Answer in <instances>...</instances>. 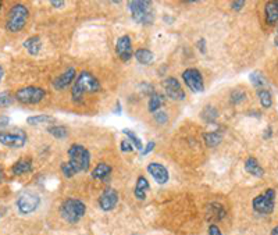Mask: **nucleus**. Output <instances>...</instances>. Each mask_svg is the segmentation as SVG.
I'll use <instances>...</instances> for the list:
<instances>
[{"instance_id": "obj_1", "label": "nucleus", "mask_w": 278, "mask_h": 235, "mask_svg": "<svg viewBox=\"0 0 278 235\" xmlns=\"http://www.w3.org/2000/svg\"><path fill=\"white\" fill-rule=\"evenodd\" d=\"M99 90H100V82L97 81V78L88 71H82L79 75H77V79L73 85L71 98L75 103H81L84 102L85 93H93Z\"/></svg>"}, {"instance_id": "obj_2", "label": "nucleus", "mask_w": 278, "mask_h": 235, "mask_svg": "<svg viewBox=\"0 0 278 235\" xmlns=\"http://www.w3.org/2000/svg\"><path fill=\"white\" fill-rule=\"evenodd\" d=\"M85 212H87L85 203L75 198H68L60 206V215L70 224L78 223L85 216Z\"/></svg>"}, {"instance_id": "obj_3", "label": "nucleus", "mask_w": 278, "mask_h": 235, "mask_svg": "<svg viewBox=\"0 0 278 235\" xmlns=\"http://www.w3.org/2000/svg\"><path fill=\"white\" fill-rule=\"evenodd\" d=\"M128 10L131 13V17L138 24H152L154 20V11L150 1L146 0H132L128 3Z\"/></svg>"}, {"instance_id": "obj_4", "label": "nucleus", "mask_w": 278, "mask_h": 235, "mask_svg": "<svg viewBox=\"0 0 278 235\" xmlns=\"http://www.w3.org/2000/svg\"><path fill=\"white\" fill-rule=\"evenodd\" d=\"M29 18V10L24 4H14L9 11L7 21H6V30L9 32H19L25 27Z\"/></svg>"}, {"instance_id": "obj_5", "label": "nucleus", "mask_w": 278, "mask_h": 235, "mask_svg": "<svg viewBox=\"0 0 278 235\" xmlns=\"http://www.w3.org/2000/svg\"><path fill=\"white\" fill-rule=\"evenodd\" d=\"M68 163L77 170V173L88 171L91 166V153L82 145H73L68 149Z\"/></svg>"}, {"instance_id": "obj_6", "label": "nucleus", "mask_w": 278, "mask_h": 235, "mask_svg": "<svg viewBox=\"0 0 278 235\" xmlns=\"http://www.w3.org/2000/svg\"><path fill=\"white\" fill-rule=\"evenodd\" d=\"M252 206L259 215H271L276 207V191L270 188L266 192L258 195L252 200Z\"/></svg>"}, {"instance_id": "obj_7", "label": "nucleus", "mask_w": 278, "mask_h": 235, "mask_svg": "<svg viewBox=\"0 0 278 235\" xmlns=\"http://www.w3.org/2000/svg\"><path fill=\"white\" fill-rule=\"evenodd\" d=\"M46 96V90L39 87H24L16 92V99L22 105H38Z\"/></svg>"}, {"instance_id": "obj_8", "label": "nucleus", "mask_w": 278, "mask_h": 235, "mask_svg": "<svg viewBox=\"0 0 278 235\" xmlns=\"http://www.w3.org/2000/svg\"><path fill=\"white\" fill-rule=\"evenodd\" d=\"M28 141V135L22 129H13V131H0V144L7 147L19 149Z\"/></svg>"}, {"instance_id": "obj_9", "label": "nucleus", "mask_w": 278, "mask_h": 235, "mask_svg": "<svg viewBox=\"0 0 278 235\" xmlns=\"http://www.w3.org/2000/svg\"><path fill=\"white\" fill-rule=\"evenodd\" d=\"M17 209L19 213L22 215H29L34 213L40 205V196L32 191H27L24 194H21L17 199Z\"/></svg>"}, {"instance_id": "obj_10", "label": "nucleus", "mask_w": 278, "mask_h": 235, "mask_svg": "<svg viewBox=\"0 0 278 235\" xmlns=\"http://www.w3.org/2000/svg\"><path fill=\"white\" fill-rule=\"evenodd\" d=\"M183 78L185 85L191 89L192 92L198 93V92H203L204 89V82H203V77H202L201 71L196 69H186L183 72Z\"/></svg>"}, {"instance_id": "obj_11", "label": "nucleus", "mask_w": 278, "mask_h": 235, "mask_svg": "<svg viewBox=\"0 0 278 235\" xmlns=\"http://www.w3.org/2000/svg\"><path fill=\"white\" fill-rule=\"evenodd\" d=\"M115 54L118 56V59L121 61H130L131 57L134 56L132 52V43H131V38L128 35H123L117 39L115 43Z\"/></svg>"}, {"instance_id": "obj_12", "label": "nucleus", "mask_w": 278, "mask_h": 235, "mask_svg": "<svg viewBox=\"0 0 278 235\" xmlns=\"http://www.w3.org/2000/svg\"><path fill=\"white\" fill-rule=\"evenodd\" d=\"M163 87L164 90H166V95L170 99H173V100H184L185 99V92H184L183 87L177 78H173V77L167 78L164 81Z\"/></svg>"}, {"instance_id": "obj_13", "label": "nucleus", "mask_w": 278, "mask_h": 235, "mask_svg": "<svg viewBox=\"0 0 278 235\" xmlns=\"http://www.w3.org/2000/svg\"><path fill=\"white\" fill-rule=\"evenodd\" d=\"M118 203V194L113 188H107L99 198V206L103 212H111Z\"/></svg>"}, {"instance_id": "obj_14", "label": "nucleus", "mask_w": 278, "mask_h": 235, "mask_svg": "<svg viewBox=\"0 0 278 235\" xmlns=\"http://www.w3.org/2000/svg\"><path fill=\"white\" fill-rule=\"evenodd\" d=\"M148 173L153 177V180L159 185H164L170 178L168 170L166 168V166H163L162 163H157V162L148 164Z\"/></svg>"}, {"instance_id": "obj_15", "label": "nucleus", "mask_w": 278, "mask_h": 235, "mask_svg": "<svg viewBox=\"0 0 278 235\" xmlns=\"http://www.w3.org/2000/svg\"><path fill=\"white\" fill-rule=\"evenodd\" d=\"M77 71L74 67H70L67 69L61 75H58L57 78L53 81V88L57 89V90H61V89H66L67 87H70L73 84V81L75 79V75Z\"/></svg>"}, {"instance_id": "obj_16", "label": "nucleus", "mask_w": 278, "mask_h": 235, "mask_svg": "<svg viewBox=\"0 0 278 235\" xmlns=\"http://www.w3.org/2000/svg\"><path fill=\"white\" fill-rule=\"evenodd\" d=\"M31 171H32V160L31 159H19L11 167V173L14 176H24L27 173H31Z\"/></svg>"}, {"instance_id": "obj_17", "label": "nucleus", "mask_w": 278, "mask_h": 235, "mask_svg": "<svg viewBox=\"0 0 278 235\" xmlns=\"http://www.w3.org/2000/svg\"><path fill=\"white\" fill-rule=\"evenodd\" d=\"M264 17H266V22L270 24V25L278 22V0L266 3V6H264Z\"/></svg>"}, {"instance_id": "obj_18", "label": "nucleus", "mask_w": 278, "mask_h": 235, "mask_svg": "<svg viewBox=\"0 0 278 235\" xmlns=\"http://www.w3.org/2000/svg\"><path fill=\"white\" fill-rule=\"evenodd\" d=\"M245 170L249 173L250 176L258 177V178L264 176L263 167L260 166L259 162H258L255 157H248V159H246V162H245Z\"/></svg>"}, {"instance_id": "obj_19", "label": "nucleus", "mask_w": 278, "mask_h": 235, "mask_svg": "<svg viewBox=\"0 0 278 235\" xmlns=\"http://www.w3.org/2000/svg\"><path fill=\"white\" fill-rule=\"evenodd\" d=\"M149 181L145 178L144 176H141L136 180V185H135V198L138 200H145L146 199V192L149 191Z\"/></svg>"}, {"instance_id": "obj_20", "label": "nucleus", "mask_w": 278, "mask_h": 235, "mask_svg": "<svg viewBox=\"0 0 278 235\" xmlns=\"http://www.w3.org/2000/svg\"><path fill=\"white\" fill-rule=\"evenodd\" d=\"M24 48L28 50L29 54H32V56H37L40 49H42V42H40V38L37 36V35H34V36H31L28 39L24 42Z\"/></svg>"}, {"instance_id": "obj_21", "label": "nucleus", "mask_w": 278, "mask_h": 235, "mask_svg": "<svg viewBox=\"0 0 278 235\" xmlns=\"http://www.w3.org/2000/svg\"><path fill=\"white\" fill-rule=\"evenodd\" d=\"M135 59L138 60L141 64H144V66H146V64H150L152 61L154 60V54L150 52L149 49H138L136 52L134 53Z\"/></svg>"}, {"instance_id": "obj_22", "label": "nucleus", "mask_w": 278, "mask_h": 235, "mask_svg": "<svg viewBox=\"0 0 278 235\" xmlns=\"http://www.w3.org/2000/svg\"><path fill=\"white\" fill-rule=\"evenodd\" d=\"M110 173H111V167L109 166L107 163H99V164L93 168V171H92V178H95V180H103V178H106Z\"/></svg>"}, {"instance_id": "obj_23", "label": "nucleus", "mask_w": 278, "mask_h": 235, "mask_svg": "<svg viewBox=\"0 0 278 235\" xmlns=\"http://www.w3.org/2000/svg\"><path fill=\"white\" fill-rule=\"evenodd\" d=\"M203 141L207 146L214 147L220 145L222 141V135L220 132H207V134H203Z\"/></svg>"}, {"instance_id": "obj_24", "label": "nucleus", "mask_w": 278, "mask_h": 235, "mask_svg": "<svg viewBox=\"0 0 278 235\" xmlns=\"http://www.w3.org/2000/svg\"><path fill=\"white\" fill-rule=\"evenodd\" d=\"M164 103V96L160 93H153L149 99V111L150 113H157L159 108H162Z\"/></svg>"}, {"instance_id": "obj_25", "label": "nucleus", "mask_w": 278, "mask_h": 235, "mask_svg": "<svg viewBox=\"0 0 278 235\" xmlns=\"http://www.w3.org/2000/svg\"><path fill=\"white\" fill-rule=\"evenodd\" d=\"M123 134H124L125 137L128 138V141L134 145L138 150H144V144H142V141H141V138L138 137L136 134H135L134 131H131V129H123Z\"/></svg>"}, {"instance_id": "obj_26", "label": "nucleus", "mask_w": 278, "mask_h": 235, "mask_svg": "<svg viewBox=\"0 0 278 235\" xmlns=\"http://www.w3.org/2000/svg\"><path fill=\"white\" fill-rule=\"evenodd\" d=\"M53 118L48 116V114H39V116H31L27 118V123L29 126H42V124H48L52 123Z\"/></svg>"}, {"instance_id": "obj_27", "label": "nucleus", "mask_w": 278, "mask_h": 235, "mask_svg": "<svg viewBox=\"0 0 278 235\" xmlns=\"http://www.w3.org/2000/svg\"><path fill=\"white\" fill-rule=\"evenodd\" d=\"M258 96H259V102L260 105H261V108H270L273 106V96H271V93H270L269 90L261 89V90H259Z\"/></svg>"}, {"instance_id": "obj_28", "label": "nucleus", "mask_w": 278, "mask_h": 235, "mask_svg": "<svg viewBox=\"0 0 278 235\" xmlns=\"http://www.w3.org/2000/svg\"><path fill=\"white\" fill-rule=\"evenodd\" d=\"M249 81L250 84H252L253 87H256V88H261V87H264V84H266L264 75H263L260 71H253V72H250Z\"/></svg>"}, {"instance_id": "obj_29", "label": "nucleus", "mask_w": 278, "mask_h": 235, "mask_svg": "<svg viewBox=\"0 0 278 235\" xmlns=\"http://www.w3.org/2000/svg\"><path fill=\"white\" fill-rule=\"evenodd\" d=\"M48 132L50 135H53L57 139H63L68 135V131L66 127H61V126H53V127L48 128Z\"/></svg>"}, {"instance_id": "obj_30", "label": "nucleus", "mask_w": 278, "mask_h": 235, "mask_svg": "<svg viewBox=\"0 0 278 235\" xmlns=\"http://www.w3.org/2000/svg\"><path fill=\"white\" fill-rule=\"evenodd\" d=\"M201 116L206 123H213V121L217 118L219 113H217V110L213 108V106H207V108H204V110L202 111Z\"/></svg>"}, {"instance_id": "obj_31", "label": "nucleus", "mask_w": 278, "mask_h": 235, "mask_svg": "<svg viewBox=\"0 0 278 235\" xmlns=\"http://www.w3.org/2000/svg\"><path fill=\"white\" fill-rule=\"evenodd\" d=\"M13 100H14V98L9 90L0 92V108H7L13 103Z\"/></svg>"}, {"instance_id": "obj_32", "label": "nucleus", "mask_w": 278, "mask_h": 235, "mask_svg": "<svg viewBox=\"0 0 278 235\" xmlns=\"http://www.w3.org/2000/svg\"><path fill=\"white\" fill-rule=\"evenodd\" d=\"M61 173L64 174V176L67 177V178H71V177H74L75 174H78L77 170L74 168V167L71 166L68 162H66V163H63L61 164Z\"/></svg>"}, {"instance_id": "obj_33", "label": "nucleus", "mask_w": 278, "mask_h": 235, "mask_svg": "<svg viewBox=\"0 0 278 235\" xmlns=\"http://www.w3.org/2000/svg\"><path fill=\"white\" fill-rule=\"evenodd\" d=\"M245 98H246V93H245L243 90H234V92L231 93V102L235 103V105H238L241 102H243Z\"/></svg>"}, {"instance_id": "obj_34", "label": "nucleus", "mask_w": 278, "mask_h": 235, "mask_svg": "<svg viewBox=\"0 0 278 235\" xmlns=\"http://www.w3.org/2000/svg\"><path fill=\"white\" fill-rule=\"evenodd\" d=\"M213 209H210L211 212L214 213V216L217 217V220H221V218H224V216H225V210H224V207L219 203H213L210 206Z\"/></svg>"}, {"instance_id": "obj_35", "label": "nucleus", "mask_w": 278, "mask_h": 235, "mask_svg": "<svg viewBox=\"0 0 278 235\" xmlns=\"http://www.w3.org/2000/svg\"><path fill=\"white\" fill-rule=\"evenodd\" d=\"M120 149H121V152H124V153H128V152H132L134 150V145L130 142V141H121V144H120Z\"/></svg>"}, {"instance_id": "obj_36", "label": "nucleus", "mask_w": 278, "mask_h": 235, "mask_svg": "<svg viewBox=\"0 0 278 235\" xmlns=\"http://www.w3.org/2000/svg\"><path fill=\"white\" fill-rule=\"evenodd\" d=\"M154 118H156V121H157L159 124H166L167 120H168V116H167L166 111H157V113L154 114Z\"/></svg>"}, {"instance_id": "obj_37", "label": "nucleus", "mask_w": 278, "mask_h": 235, "mask_svg": "<svg viewBox=\"0 0 278 235\" xmlns=\"http://www.w3.org/2000/svg\"><path fill=\"white\" fill-rule=\"evenodd\" d=\"M243 6H245V0H235V1L231 3V7H232L235 11L242 10Z\"/></svg>"}, {"instance_id": "obj_38", "label": "nucleus", "mask_w": 278, "mask_h": 235, "mask_svg": "<svg viewBox=\"0 0 278 235\" xmlns=\"http://www.w3.org/2000/svg\"><path fill=\"white\" fill-rule=\"evenodd\" d=\"M209 235H222L221 230L216 224H210L209 227Z\"/></svg>"}, {"instance_id": "obj_39", "label": "nucleus", "mask_w": 278, "mask_h": 235, "mask_svg": "<svg viewBox=\"0 0 278 235\" xmlns=\"http://www.w3.org/2000/svg\"><path fill=\"white\" fill-rule=\"evenodd\" d=\"M153 147H154V142H149L148 145H146V147H145L144 150H142V155H148V153H150L152 150H153Z\"/></svg>"}, {"instance_id": "obj_40", "label": "nucleus", "mask_w": 278, "mask_h": 235, "mask_svg": "<svg viewBox=\"0 0 278 235\" xmlns=\"http://www.w3.org/2000/svg\"><path fill=\"white\" fill-rule=\"evenodd\" d=\"M50 4L53 6V7H56V9H61L63 6H64V1H50Z\"/></svg>"}, {"instance_id": "obj_41", "label": "nucleus", "mask_w": 278, "mask_h": 235, "mask_svg": "<svg viewBox=\"0 0 278 235\" xmlns=\"http://www.w3.org/2000/svg\"><path fill=\"white\" fill-rule=\"evenodd\" d=\"M9 124V117H0V127H4Z\"/></svg>"}, {"instance_id": "obj_42", "label": "nucleus", "mask_w": 278, "mask_h": 235, "mask_svg": "<svg viewBox=\"0 0 278 235\" xmlns=\"http://www.w3.org/2000/svg\"><path fill=\"white\" fill-rule=\"evenodd\" d=\"M204 43H206L204 39H201L199 42H198V46H199V49H201L202 53H204V52H206V49H204Z\"/></svg>"}, {"instance_id": "obj_43", "label": "nucleus", "mask_w": 278, "mask_h": 235, "mask_svg": "<svg viewBox=\"0 0 278 235\" xmlns=\"http://www.w3.org/2000/svg\"><path fill=\"white\" fill-rule=\"evenodd\" d=\"M271 235H278V225L277 227H274V228H273V231H271Z\"/></svg>"}, {"instance_id": "obj_44", "label": "nucleus", "mask_w": 278, "mask_h": 235, "mask_svg": "<svg viewBox=\"0 0 278 235\" xmlns=\"http://www.w3.org/2000/svg\"><path fill=\"white\" fill-rule=\"evenodd\" d=\"M3 74H4V70H3V67L0 66V81H1V78H3Z\"/></svg>"}, {"instance_id": "obj_45", "label": "nucleus", "mask_w": 278, "mask_h": 235, "mask_svg": "<svg viewBox=\"0 0 278 235\" xmlns=\"http://www.w3.org/2000/svg\"><path fill=\"white\" fill-rule=\"evenodd\" d=\"M1 178H3V170H1V167H0V181H1Z\"/></svg>"}, {"instance_id": "obj_46", "label": "nucleus", "mask_w": 278, "mask_h": 235, "mask_svg": "<svg viewBox=\"0 0 278 235\" xmlns=\"http://www.w3.org/2000/svg\"><path fill=\"white\" fill-rule=\"evenodd\" d=\"M276 45L278 46V30H277V35H276Z\"/></svg>"}]
</instances>
